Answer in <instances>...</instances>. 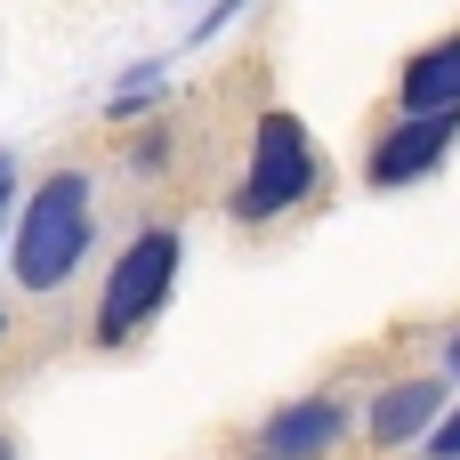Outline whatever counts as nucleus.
Wrapping results in <instances>:
<instances>
[{
	"label": "nucleus",
	"mask_w": 460,
	"mask_h": 460,
	"mask_svg": "<svg viewBox=\"0 0 460 460\" xmlns=\"http://www.w3.org/2000/svg\"><path fill=\"white\" fill-rule=\"evenodd\" d=\"M89 251V178L81 170H57L32 186L24 218H16V283L32 291H57Z\"/></svg>",
	"instance_id": "1"
},
{
	"label": "nucleus",
	"mask_w": 460,
	"mask_h": 460,
	"mask_svg": "<svg viewBox=\"0 0 460 460\" xmlns=\"http://www.w3.org/2000/svg\"><path fill=\"white\" fill-rule=\"evenodd\" d=\"M170 283H178V234H170V226H146V234L113 259V275H105V299H97V348H121L129 332H146V323L162 315Z\"/></svg>",
	"instance_id": "2"
},
{
	"label": "nucleus",
	"mask_w": 460,
	"mask_h": 460,
	"mask_svg": "<svg viewBox=\"0 0 460 460\" xmlns=\"http://www.w3.org/2000/svg\"><path fill=\"white\" fill-rule=\"evenodd\" d=\"M307 186H315V137H307V121L283 113V105L259 113L251 178H243V194H234V218H275V210L307 202Z\"/></svg>",
	"instance_id": "3"
},
{
	"label": "nucleus",
	"mask_w": 460,
	"mask_h": 460,
	"mask_svg": "<svg viewBox=\"0 0 460 460\" xmlns=\"http://www.w3.org/2000/svg\"><path fill=\"white\" fill-rule=\"evenodd\" d=\"M453 137H460V113H420V121L388 129V137L372 146V186H412V178H429Z\"/></svg>",
	"instance_id": "4"
},
{
	"label": "nucleus",
	"mask_w": 460,
	"mask_h": 460,
	"mask_svg": "<svg viewBox=\"0 0 460 460\" xmlns=\"http://www.w3.org/2000/svg\"><path fill=\"white\" fill-rule=\"evenodd\" d=\"M396 97H404V121H420V113H460V32L429 40V49L404 65Z\"/></svg>",
	"instance_id": "5"
},
{
	"label": "nucleus",
	"mask_w": 460,
	"mask_h": 460,
	"mask_svg": "<svg viewBox=\"0 0 460 460\" xmlns=\"http://www.w3.org/2000/svg\"><path fill=\"white\" fill-rule=\"evenodd\" d=\"M340 429H348V404L307 396V404H283V412L267 420V453H275V460H315V453L340 445Z\"/></svg>",
	"instance_id": "6"
},
{
	"label": "nucleus",
	"mask_w": 460,
	"mask_h": 460,
	"mask_svg": "<svg viewBox=\"0 0 460 460\" xmlns=\"http://www.w3.org/2000/svg\"><path fill=\"white\" fill-rule=\"evenodd\" d=\"M437 412H445V388L437 380H404L372 404V445H412V437H437Z\"/></svg>",
	"instance_id": "7"
},
{
	"label": "nucleus",
	"mask_w": 460,
	"mask_h": 460,
	"mask_svg": "<svg viewBox=\"0 0 460 460\" xmlns=\"http://www.w3.org/2000/svg\"><path fill=\"white\" fill-rule=\"evenodd\" d=\"M429 445H437V460H460V412H453V420H437V437H429Z\"/></svg>",
	"instance_id": "8"
},
{
	"label": "nucleus",
	"mask_w": 460,
	"mask_h": 460,
	"mask_svg": "<svg viewBox=\"0 0 460 460\" xmlns=\"http://www.w3.org/2000/svg\"><path fill=\"white\" fill-rule=\"evenodd\" d=\"M445 356H453V372H460V332H453V348H445Z\"/></svg>",
	"instance_id": "9"
},
{
	"label": "nucleus",
	"mask_w": 460,
	"mask_h": 460,
	"mask_svg": "<svg viewBox=\"0 0 460 460\" xmlns=\"http://www.w3.org/2000/svg\"><path fill=\"white\" fill-rule=\"evenodd\" d=\"M0 186H8V154H0Z\"/></svg>",
	"instance_id": "10"
},
{
	"label": "nucleus",
	"mask_w": 460,
	"mask_h": 460,
	"mask_svg": "<svg viewBox=\"0 0 460 460\" xmlns=\"http://www.w3.org/2000/svg\"><path fill=\"white\" fill-rule=\"evenodd\" d=\"M0 210H8V186H0Z\"/></svg>",
	"instance_id": "11"
},
{
	"label": "nucleus",
	"mask_w": 460,
	"mask_h": 460,
	"mask_svg": "<svg viewBox=\"0 0 460 460\" xmlns=\"http://www.w3.org/2000/svg\"><path fill=\"white\" fill-rule=\"evenodd\" d=\"M0 460H8V437H0Z\"/></svg>",
	"instance_id": "12"
},
{
	"label": "nucleus",
	"mask_w": 460,
	"mask_h": 460,
	"mask_svg": "<svg viewBox=\"0 0 460 460\" xmlns=\"http://www.w3.org/2000/svg\"><path fill=\"white\" fill-rule=\"evenodd\" d=\"M267 460H275V453H267Z\"/></svg>",
	"instance_id": "13"
}]
</instances>
